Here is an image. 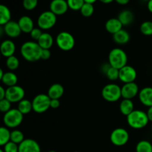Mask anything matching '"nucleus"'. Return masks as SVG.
I'll list each match as a JSON object with an SVG mask.
<instances>
[{
	"label": "nucleus",
	"instance_id": "f3484780",
	"mask_svg": "<svg viewBox=\"0 0 152 152\" xmlns=\"http://www.w3.org/2000/svg\"><path fill=\"white\" fill-rule=\"evenodd\" d=\"M139 100L143 105L152 106V87H145L141 89L138 94Z\"/></svg>",
	"mask_w": 152,
	"mask_h": 152
},
{
	"label": "nucleus",
	"instance_id": "cd10ccee",
	"mask_svg": "<svg viewBox=\"0 0 152 152\" xmlns=\"http://www.w3.org/2000/svg\"><path fill=\"white\" fill-rule=\"evenodd\" d=\"M17 108L23 115L28 114L33 110L32 102L27 99H23L18 103Z\"/></svg>",
	"mask_w": 152,
	"mask_h": 152
},
{
	"label": "nucleus",
	"instance_id": "f8f14e48",
	"mask_svg": "<svg viewBox=\"0 0 152 152\" xmlns=\"http://www.w3.org/2000/svg\"><path fill=\"white\" fill-rule=\"evenodd\" d=\"M139 87L136 83H125L121 87L122 97L123 99H132L139 94Z\"/></svg>",
	"mask_w": 152,
	"mask_h": 152
},
{
	"label": "nucleus",
	"instance_id": "9d476101",
	"mask_svg": "<svg viewBox=\"0 0 152 152\" xmlns=\"http://www.w3.org/2000/svg\"><path fill=\"white\" fill-rule=\"evenodd\" d=\"M25 91L23 88L17 85L6 88L5 98L11 103H19L21 100L25 99Z\"/></svg>",
	"mask_w": 152,
	"mask_h": 152
},
{
	"label": "nucleus",
	"instance_id": "79ce46f5",
	"mask_svg": "<svg viewBox=\"0 0 152 152\" xmlns=\"http://www.w3.org/2000/svg\"><path fill=\"white\" fill-rule=\"evenodd\" d=\"M6 96V88L3 86H0V99H5Z\"/></svg>",
	"mask_w": 152,
	"mask_h": 152
},
{
	"label": "nucleus",
	"instance_id": "9b49d317",
	"mask_svg": "<svg viewBox=\"0 0 152 152\" xmlns=\"http://www.w3.org/2000/svg\"><path fill=\"white\" fill-rule=\"evenodd\" d=\"M119 80L123 83H134L137 77V73L135 70L134 68H133L131 65H126L121 69L119 70Z\"/></svg>",
	"mask_w": 152,
	"mask_h": 152
},
{
	"label": "nucleus",
	"instance_id": "a18cd8bd",
	"mask_svg": "<svg viewBox=\"0 0 152 152\" xmlns=\"http://www.w3.org/2000/svg\"><path fill=\"white\" fill-rule=\"evenodd\" d=\"M147 7H148V10H149L150 13H152V0H150V1H148V3H147Z\"/></svg>",
	"mask_w": 152,
	"mask_h": 152
},
{
	"label": "nucleus",
	"instance_id": "603ef678",
	"mask_svg": "<svg viewBox=\"0 0 152 152\" xmlns=\"http://www.w3.org/2000/svg\"><path fill=\"white\" fill-rule=\"evenodd\" d=\"M143 1H150V0H143Z\"/></svg>",
	"mask_w": 152,
	"mask_h": 152
},
{
	"label": "nucleus",
	"instance_id": "f704fd0d",
	"mask_svg": "<svg viewBox=\"0 0 152 152\" xmlns=\"http://www.w3.org/2000/svg\"><path fill=\"white\" fill-rule=\"evenodd\" d=\"M69 9L72 10H80L83 4H85L84 0H67Z\"/></svg>",
	"mask_w": 152,
	"mask_h": 152
},
{
	"label": "nucleus",
	"instance_id": "20e7f679",
	"mask_svg": "<svg viewBox=\"0 0 152 152\" xmlns=\"http://www.w3.org/2000/svg\"><path fill=\"white\" fill-rule=\"evenodd\" d=\"M24 115L18 108H11L9 111L4 114L3 123L8 129H16L22 124Z\"/></svg>",
	"mask_w": 152,
	"mask_h": 152
},
{
	"label": "nucleus",
	"instance_id": "393cba45",
	"mask_svg": "<svg viewBox=\"0 0 152 152\" xmlns=\"http://www.w3.org/2000/svg\"><path fill=\"white\" fill-rule=\"evenodd\" d=\"M134 102L132 99H123L120 103V112L122 114L126 116V117L129 115L132 111H134Z\"/></svg>",
	"mask_w": 152,
	"mask_h": 152
},
{
	"label": "nucleus",
	"instance_id": "864d4df0",
	"mask_svg": "<svg viewBox=\"0 0 152 152\" xmlns=\"http://www.w3.org/2000/svg\"><path fill=\"white\" fill-rule=\"evenodd\" d=\"M74 152H80V151H74Z\"/></svg>",
	"mask_w": 152,
	"mask_h": 152
},
{
	"label": "nucleus",
	"instance_id": "4c0bfd02",
	"mask_svg": "<svg viewBox=\"0 0 152 152\" xmlns=\"http://www.w3.org/2000/svg\"><path fill=\"white\" fill-rule=\"evenodd\" d=\"M4 152H19V145L10 141L2 146Z\"/></svg>",
	"mask_w": 152,
	"mask_h": 152
},
{
	"label": "nucleus",
	"instance_id": "2eb2a0df",
	"mask_svg": "<svg viewBox=\"0 0 152 152\" xmlns=\"http://www.w3.org/2000/svg\"><path fill=\"white\" fill-rule=\"evenodd\" d=\"M19 152H41V148L34 140L25 139L19 145Z\"/></svg>",
	"mask_w": 152,
	"mask_h": 152
},
{
	"label": "nucleus",
	"instance_id": "f257e3e1",
	"mask_svg": "<svg viewBox=\"0 0 152 152\" xmlns=\"http://www.w3.org/2000/svg\"><path fill=\"white\" fill-rule=\"evenodd\" d=\"M42 48L37 42L27 41L22 45L20 53L22 57L28 62H37L41 59Z\"/></svg>",
	"mask_w": 152,
	"mask_h": 152
},
{
	"label": "nucleus",
	"instance_id": "ddd939ff",
	"mask_svg": "<svg viewBox=\"0 0 152 152\" xmlns=\"http://www.w3.org/2000/svg\"><path fill=\"white\" fill-rule=\"evenodd\" d=\"M68 9L67 0H52L50 3V10L56 16L65 14Z\"/></svg>",
	"mask_w": 152,
	"mask_h": 152
},
{
	"label": "nucleus",
	"instance_id": "4468645a",
	"mask_svg": "<svg viewBox=\"0 0 152 152\" xmlns=\"http://www.w3.org/2000/svg\"><path fill=\"white\" fill-rule=\"evenodd\" d=\"M2 29L4 34L10 38H16L19 37L22 33L18 22L13 20L10 21L6 25H4Z\"/></svg>",
	"mask_w": 152,
	"mask_h": 152
},
{
	"label": "nucleus",
	"instance_id": "a211bd4d",
	"mask_svg": "<svg viewBox=\"0 0 152 152\" xmlns=\"http://www.w3.org/2000/svg\"><path fill=\"white\" fill-rule=\"evenodd\" d=\"M123 24L119 20L118 18H111L108 20H107L105 25V30L112 35L123 29Z\"/></svg>",
	"mask_w": 152,
	"mask_h": 152
},
{
	"label": "nucleus",
	"instance_id": "dca6fc26",
	"mask_svg": "<svg viewBox=\"0 0 152 152\" xmlns=\"http://www.w3.org/2000/svg\"><path fill=\"white\" fill-rule=\"evenodd\" d=\"M0 51L1 55L5 58L13 56L16 52V45L15 43L10 39H5L1 43Z\"/></svg>",
	"mask_w": 152,
	"mask_h": 152
},
{
	"label": "nucleus",
	"instance_id": "473e14b6",
	"mask_svg": "<svg viewBox=\"0 0 152 152\" xmlns=\"http://www.w3.org/2000/svg\"><path fill=\"white\" fill-rule=\"evenodd\" d=\"M80 11L84 17H90V16H91L93 15L94 12V4H90V3L85 2V4H83Z\"/></svg>",
	"mask_w": 152,
	"mask_h": 152
},
{
	"label": "nucleus",
	"instance_id": "a878e982",
	"mask_svg": "<svg viewBox=\"0 0 152 152\" xmlns=\"http://www.w3.org/2000/svg\"><path fill=\"white\" fill-rule=\"evenodd\" d=\"M118 19L121 22L123 26H127L133 22L134 16L132 11L129 10H123L118 15Z\"/></svg>",
	"mask_w": 152,
	"mask_h": 152
},
{
	"label": "nucleus",
	"instance_id": "5701e85b",
	"mask_svg": "<svg viewBox=\"0 0 152 152\" xmlns=\"http://www.w3.org/2000/svg\"><path fill=\"white\" fill-rule=\"evenodd\" d=\"M102 70L109 80L115 81L119 79V72H120L119 69L113 68L108 63L105 64L102 67Z\"/></svg>",
	"mask_w": 152,
	"mask_h": 152
},
{
	"label": "nucleus",
	"instance_id": "6ab92c4d",
	"mask_svg": "<svg viewBox=\"0 0 152 152\" xmlns=\"http://www.w3.org/2000/svg\"><path fill=\"white\" fill-rule=\"evenodd\" d=\"M19 27L22 32L30 34L34 28V23L33 19L28 16H22L18 20Z\"/></svg>",
	"mask_w": 152,
	"mask_h": 152
},
{
	"label": "nucleus",
	"instance_id": "58836bf2",
	"mask_svg": "<svg viewBox=\"0 0 152 152\" xmlns=\"http://www.w3.org/2000/svg\"><path fill=\"white\" fill-rule=\"evenodd\" d=\"M42 34V30L40 29L39 28H34V29H33V31L30 33V35H31V37L32 38V39L37 42L39 39V38L41 37Z\"/></svg>",
	"mask_w": 152,
	"mask_h": 152
},
{
	"label": "nucleus",
	"instance_id": "2f4dec72",
	"mask_svg": "<svg viewBox=\"0 0 152 152\" xmlns=\"http://www.w3.org/2000/svg\"><path fill=\"white\" fill-rule=\"evenodd\" d=\"M6 66L10 71H15L19 66V59L14 55L8 58H6Z\"/></svg>",
	"mask_w": 152,
	"mask_h": 152
},
{
	"label": "nucleus",
	"instance_id": "09e8293b",
	"mask_svg": "<svg viewBox=\"0 0 152 152\" xmlns=\"http://www.w3.org/2000/svg\"><path fill=\"white\" fill-rule=\"evenodd\" d=\"M4 74V72L3 71L2 69H0V79L3 77V75Z\"/></svg>",
	"mask_w": 152,
	"mask_h": 152
},
{
	"label": "nucleus",
	"instance_id": "f03ea898",
	"mask_svg": "<svg viewBox=\"0 0 152 152\" xmlns=\"http://www.w3.org/2000/svg\"><path fill=\"white\" fill-rule=\"evenodd\" d=\"M147 113L142 110H134L127 116V123L134 129H141L145 128L148 124Z\"/></svg>",
	"mask_w": 152,
	"mask_h": 152
},
{
	"label": "nucleus",
	"instance_id": "3c124183",
	"mask_svg": "<svg viewBox=\"0 0 152 152\" xmlns=\"http://www.w3.org/2000/svg\"><path fill=\"white\" fill-rule=\"evenodd\" d=\"M48 152H56V151H48Z\"/></svg>",
	"mask_w": 152,
	"mask_h": 152
},
{
	"label": "nucleus",
	"instance_id": "1a4fd4ad",
	"mask_svg": "<svg viewBox=\"0 0 152 152\" xmlns=\"http://www.w3.org/2000/svg\"><path fill=\"white\" fill-rule=\"evenodd\" d=\"M110 140L115 146H123L129 140V133L123 128H117L112 131L110 135Z\"/></svg>",
	"mask_w": 152,
	"mask_h": 152
},
{
	"label": "nucleus",
	"instance_id": "e433bc0d",
	"mask_svg": "<svg viewBox=\"0 0 152 152\" xmlns=\"http://www.w3.org/2000/svg\"><path fill=\"white\" fill-rule=\"evenodd\" d=\"M11 109V102L7 99H0V111L3 114H5Z\"/></svg>",
	"mask_w": 152,
	"mask_h": 152
},
{
	"label": "nucleus",
	"instance_id": "ea45409f",
	"mask_svg": "<svg viewBox=\"0 0 152 152\" xmlns=\"http://www.w3.org/2000/svg\"><path fill=\"white\" fill-rule=\"evenodd\" d=\"M50 56H51V53H50V49H42V50L41 59L48 60V59H50Z\"/></svg>",
	"mask_w": 152,
	"mask_h": 152
},
{
	"label": "nucleus",
	"instance_id": "37998d69",
	"mask_svg": "<svg viewBox=\"0 0 152 152\" xmlns=\"http://www.w3.org/2000/svg\"><path fill=\"white\" fill-rule=\"evenodd\" d=\"M114 1L120 5H126V4H129L130 0H114Z\"/></svg>",
	"mask_w": 152,
	"mask_h": 152
},
{
	"label": "nucleus",
	"instance_id": "c85d7f7f",
	"mask_svg": "<svg viewBox=\"0 0 152 152\" xmlns=\"http://www.w3.org/2000/svg\"><path fill=\"white\" fill-rule=\"evenodd\" d=\"M10 134L11 132L6 126H1L0 128V145L4 146L5 144L10 141Z\"/></svg>",
	"mask_w": 152,
	"mask_h": 152
},
{
	"label": "nucleus",
	"instance_id": "39448f33",
	"mask_svg": "<svg viewBox=\"0 0 152 152\" xmlns=\"http://www.w3.org/2000/svg\"><path fill=\"white\" fill-rule=\"evenodd\" d=\"M56 44L59 49L64 51H69L75 46V39L74 36L67 31L59 33L56 37Z\"/></svg>",
	"mask_w": 152,
	"mask_h": 152
},
{
	"label": "nucleus",
	"instance_id": "c03bdc74",
	"mask_svg": "<svg viewBox=\"0 0 152 152\" xmlns=\"http://www.w3.org/2000/svg\"><path fill=\"white\" fill-rule=\"evenodd\" d=\"M147 113V115H148V119H149V121L152 122V106L149 107L148 108V111H146Z\"/></svg>",
	"mask_w": 152,
	"mask_h": 152
},
{
	"label": "nucleus",
	"instance_id": "aec40b11",
	"mask_svg": "<svg viewBox=\"0 0 152 152\" xmlns=\"http://www.w3.org/2000/svg\"><path fill=\"white\" fill-rule=\"evenodd\" d=\"M64 92L65 89L62 85L59 83H54L50 86L47 94L51 99H59L63 96Z\"/></svg>",
	"mask_w": 152,
	"mask_h": 152
},
{
	"label": "nucleus",
	"instance_id": "6e6552de",
	"mask_svg": "<svg viewBox=\"0 0 152 152\" xmlns=\"http://www.w3.org/2000/svg\"><path fill=\"white\" fill-rule=\"evenodd\" d=\"M50 99L45 94H39L32 100L33 111L37 114L46 112L50 108Z\"/></svg>",
	"mask_w": 152,
	"mask_h": 152
},
{
	"label": "nucleus",
	"instance_id": "49530a36",
	"mask_svg": "<svg viewBox=\"0 0 152 152\" xmlns=\"http://www.w3.org/2000/svg\"><path fill=\"white\" fill-rule=\"evenodd\" d=\"M99 1L103 3V4H110V3L113 2L114 0H99Z\"/></svg>",
	"mask_w": 152,
	"mask_h": 152
},
{
	"label": "nucleus",
	"instance_id": "0eeeda50",
	"mask_svg": "<svg viewBox=\"0 0 152 152\" xmlns=\"http://www.w3.org/2000/svg\"><path fill=\"white\" fill-rule=\"evenodd\" d=\"M56 15L52 13L50 10H45L40 13L37 19V25L38 28L42 29V31H48L51 29L55 26L57 21Z\"/></svg>",
	"mask_w": 152,
	"mask_h": 152
},
{
	"label": "nucleus",
	"instance_id": "bb28decb",
	"mask_svg": "<svg viewBox=\"0 0 152 152\" xmlns=\"http://www.w3.org/2000/svg\"><path fill=\"white\" fill-rule=\"evenodd\" d=\"M11 21V13L8 7L4 4L0 5V25L4 26V25Z\"/></svg>",
	"mask_w": 152,
	"mask_h": 152
},
{
	"label": "nucleus",
	"instance_id": "c9c22d12",
	"mask_svg": "<svg viewBox=\"0 0 152 152\" xmlns=\"http://www.w3.org/2000/svg\"><path fill=\"white\" fill-rule=\"evenodd\" d=\"M38 5V0H22V6L27 10H33Z\"/></svg>",
	"mask_w": 152,
	"mask_h": 152
},
{
	"label": "nucleus",
	"instance_id": "5fc2aeb1",
	"mask_svg": "<svg viewBox=\"0 0 152 152\" xmlns=\"http://www.w3.org/2000/svg\"><path fill=\"white\" fill-rule=\"evenodd\" d=\"M151 130H152V126H151Z\"/></svg>",
	"mask_w": 152,
	"mask_h": 152
},
{
	"label": "nucleus",
	"instance_id": "4be33fe9",
	"mask_svg": "<svg viewBox=\"0 0 152 152\" xmlns=\"http://www.w3.org/2000/svg\"><path fill=\"white\" fill-rule=\"evenodd\" d=\"M37 43L42 49H50L53 45V38L49 33L43 32Z\"/></svg>",
	"mask_w": 152,
	"mask_h": 152
},
{
	"label": "nucleus",
	"instance_id": "72a5a7b5",
	"mask_svg": "<svg viewBox=\"0 0 152 152\" xmlns=\"http://www.w3.org/2000/svg\"><path fill=\"white\" fill-rule=\"evenodd\" d=\"M140 31L143 35L150 37L152 36V22L151 21H145L142 22L140 27Z\"/></svg>",
	"mask_w": 152,
	"mask_h": 152
},
{
	"label": "nucleus",
	"instance_id": "c756f323",
	"mask_svg": "<svg viewBox=\"0 0 152 152\" xmlns=\"http://www.w3.org/2000/svg\"><path fill=\"white\" fill-rule=\"evenodd\" d=\"M25 140V135H24L23 132H21L20 130L14 129V130L11 132V134H10V141L19 145Z\"/></svg>",
	"mask_w": 152,
	"mask_h": 152
},
{
	"label": "nucleus",
	"instance_id": "b1692460",
	"mask_svg": "<svg viewBox=\"0 0 152 152\" xmlns=\"http://www.w3.org/2000/svg\"><path fill=\"white\" fill-rule=\"evenodd\" d=\"M130 34L124 29L120 30L119 32L113 35V39L117 44L125 45L130 41Z\"/></svg>",
	"mask_w": 152,
	"mask_h": 152
},
{
	"label": "nucleus",
	"instance_id": "423d86ee",
	"mask_svg": "<svg viewBox=\"0 0 152 152\" xmlns=\"http://www.w3.org/2000/svg\"><path fill=\"white\" fill-rule=\"evenodd\" d=\"M102 96L107 102H117L122 97L121 87L115 83L107 84L102 88Z\"/></svg>",
	"mask_w": 152,
	"mask_h": 152
},
{
	"label": "nucleus",
	"instance_id": "7c9ffc66",
	"mask_svg": "<svg viewBox=\"0 0 152 152\" xmlns=\"http://www.w3.org/2000/svg\"><path fill=\"white\" fill-rule=\"evenodd\" d=\"M136 152H152V144L148 140H141L136 145Z\"/></svg>",
	"mask_w": 152,
	"mask_h": 152
},
{
	"label": "nucleus",
	"instance_id": "8fccbe9b",
	"mask_svg": "<svg viewBox=\"0 0 152 152\" xmlns=\"http://www.w3.org/2000/svg\"><path fill=\"white\" fill-rule=\"evenodd\" d=\"M0 152H4V150H3L2 148H1V149H0Z\"/></svg>",
	"mask_w": 152,
	"mask_h": 152
},
{
	"label": "nucleus",
	"instance_id": "7ed1b4c3",
	"mask_svg": "<svg viewBox=\"0 0 152 152\" xmlns=\"http://www.w3.org/2000/svg\"><path fill=\"white\" fill-rule=\"evenodd\" d=\"M128 56L123 49L116 48L112 49L108 54V64L113 68L121 69L127 65Z\"/></svg>",
	"mask_w": 152,
	"mask_h": 152
},
{
	"label": "nucleus",
	"instance_id": "412c9836",
	"mask_svg": "<svg viewBox=\"0 0 152 152\" xmlns=\"http://www.w3.org/2000/svg\"><path fill=\"white\" fill-rule=\"evenodd\" d=\"M3 85L7 86V88L14 86L17 84L18 82V77L15 73L13 71H7L4 72V74L3 77L0 79Z\"/></svg>",
	"mask_w": 152,
	"mask_h": 152
},
{
	"label": "nucleus",
	"instance_id": "a19ab883",
	"mask_svg": "<svg viewBox=\"0 0 152 152\" xmlns=\"http://www.w3.org/2000/svg\"><path fill=\"white\" fill-rule=\"evenodd\" d=\"M60 106V101L59 99H51L50 100V108L56 109Z\"/></svg>",
	"mask_w": 152,
	"mask_h": 152
},
{
	"label": "nucleus",
	"instance_id": "de8ad7c7",
	"mask_svg": "<svg viewBox=\"0 0 152 152\" xmlns=\"http://www.w3.org/2000/svg\"><path fill=\"white\" fill-rule=\"evenodd\" d=\"M97 0H84V1L86 3H90V4H94Z\"/></svg>",
	"mask_w": 152,
	"mask_h": 152
}]
</instances>
